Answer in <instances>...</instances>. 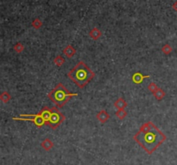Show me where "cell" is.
I'll return each mask as SVG.
<instances>
[{"label":"cell","mask_w":177,"mask_h":165,"mask_svg":"<svg viewBox=\"0 0 177 165\" xmlns=\"http://www.w3.org/2000/svg\"><path fill=\"white\" fill-rule=\"evenodd\" d=\"M90 36L93 38V39H94V40H97L98 39L100 36H101V35H102V33L100 32V31L97 29V28H94V29H93L92 31H90Z\"/></svg>","instance_id":"5"},{"label":"cell","mask_w":177,"mask_h":165,"mask_svg":"<svg viewBox=\"0 0 177 165\" xmlns=\"http://www.w3.org/2000/svg\"><path fill=\"white\" fill-rule=\"evenodd\" d=\"M162 50H163V52L165 53V54H168L169 52H171V50H172V49H171V47L169 46V45H165L163 48H162Z\"/></svg>","instance_id":"13"},{"label":"cell","mask_w":177,"mask_h":165,"mask_svg":"<svg viewBox=\"0 0 177 165\" xmlns=\"http://www.w3.org/2000/svg\"><path fill=\"white\" fill-rule=\"evenodd\" d=\"M64 62V59L62 58V57H60V56H57L55 59V63L56 64V65H61L62 63Z\"/></svg>","instance_id":"12"},{"label":"cell","mask_w":177,"mask_h":165,"mask_svg":"<svg viewBox=\"0 0 177 165\" xmlns=\"http://www.w3.org/2000/svg\"><path fill=\"white\" fill-rule=\"evenodd\" d=\"M39 113L42 117L44 123L53 129L57 128L65 120V116L56 107H44L40 111Z\"/></svg>","instance_id":"4"},{"label":"cell","mask_w":177,"mask_h":165,"mask_svg":"<svg viewBox=\"0 0 177 165\" xmlns=\"http://www.w3.org/2000/svg\"><path fill=\"white\" fill-rule=\"evenodd\" d=\"M115 105L118 107V108H121V109H124L127 105H126V102L125 101H124L122 99H119L118 101H116V103H115Z\"/></svg>","instance_id":"8"},{"label":"cell","mask_w":177,"mask_h":165,"mask_svg":"<svg viewBox=\"0 0 177 165\" xmlns=\"http://www.w3.org/2000/svg\"><path fill=\"white\" fill-rule=\"evenodd\" d=\"M97 117H98V118L101 122H106V121L108 119L109 115L106 113V111H101V112L97 115Z\"/></svg>","instance_id":"6"},{"label":"cell","mask_w":177,"mask_h":165,"mask_svg":"<svg viewBox=\"0 0 177 165\" xmlns=\"http://www.w3.org/2000/svg\"><path fill=\"white\" fill-rule=\"evenodd\" d=\"M149 90H150V91H151L152 93H155V90H154V89L157 90L158 88L157 87V86H156V85H155L154 83H151V84H150V85L149 86Z\"/></svg>","instance_id":"14"},{"label":"cell","mask_w":177,"mask_h":165,"mask_svg":"<svg viewBox=\"0 0 177 165\" xmlns=\"http://www.w3.org/2000/svg\"><path fill=\"white\" fill-rule=\"evenodd\" d=\"M64 52H65V54L67 55V56H68V57L71 58V57H73V55H74L75 50L74 49V48H73L72 46H70V45H69V46H68V47L65 49Z\"/></svg>","instance_id":"7"},{"label":"cell","mask_w":177,"mask_h":165,"mask_svg":"<svg viewBox=\"0 0 177 165\" xmlns=\"http://www.w3.org/2000/svg\"><path fill=\"white\" fill-rule=\"evenodd\" d=\"M42 25V21H40V19L38 18H36L35 20L32 22V26L35 28V29H40L41 28V26Z\"/></svg>","instance_id":"9"},{"label":"cell","mask_w":177,"mask_h":165,"mask_svg":"<svg viewBox=\"0 0 177 165\" xmlns=\"http://www.w3.org/2000/svg\"><path fill=\"white\" fill-rule=\"evenodd\" d=\"M164 95H165V93L162 90V89H157V93H155V96H156V98L157 99V100H162L163 97H164Z\"/></svg>","instance_id":"10"},{"label":"cell","mask_w":177,"mask_h":165,"mask_svg":"<svg viewBox=\"0 0 177 165\" xmlns=\"http://www.w3.org/2000/svg\"><path fill=\"white\" fill-rule=\"evenodd\" d=\"M77 95V93H69L68 90L61 83H59L55 86V88H54L48 94V97L58 107H63L71 100L72 97Z\"/></svg>","instance_id":"3"},{"label":"cell","mask_w":177,"mask_h":165,"mask_svg":"<svg viewBox=\"0 0 177 165\" xmlns=\"http://www.w3.org/2000/svg\"><path fill=\"white\" fill-rule=\"evenodd\" d=\"M68 76L79 87L83 88L93 79L94 73L90 69L85 62H79L68 72Z\"/></svg>","instance_id":"2"},{"label":"cell","mask_w":177,"mask_h":165,"mask_svg":"<svg viewBox=\"0 0 177 165\" xmlns=\"http://www.w3.org/2000/svg\"><path fill=\"white\" fill-rule=\"evenodd\" d=\"M173 9L177 11V1L175 3V4H173Z\"/></svg>","instance_id":"15"},{"label":"cell","mask_w":177,"mask_h":165,"mask_svg":"<svg viewBox=\"0 0 177 165\" xmlns=\"http://www.w3.org/2000/svg\"><path fill=\"white\" fill-rule=\"evenodd\" d=\"M134 138L148 153H151L157 149L158 145L164 141L165 136L158 130L154 124L149 122L141 127L140 131L135 135Z\"/></svg>","instance_id":"1"},{"label":"cell","mask_w":177,"mask_h":165,"mask_svg":"<svg viewBox=\"0 0 177 165\" xmlns=\"http://www.w3.org/2000/svg\"><path fill=\"white\" fill-rule=\"evenodd\" d=\"M116 115L118 116V118L122 119V118H124L126 116V112L124 111V109H122V110H120V111H118V112L116 113Z\"/></svg>","instance_id":"11"}]
</instances>
